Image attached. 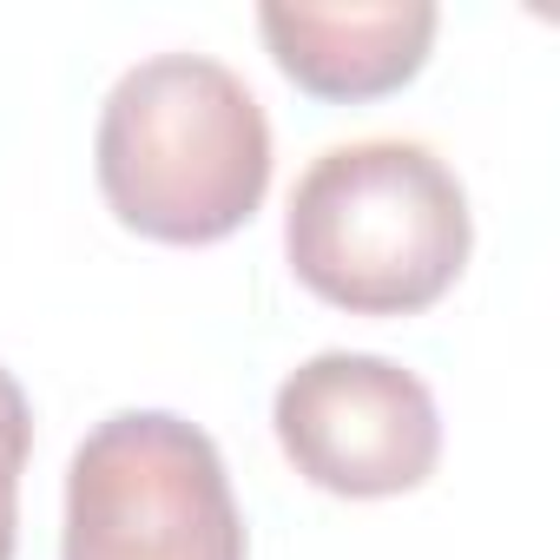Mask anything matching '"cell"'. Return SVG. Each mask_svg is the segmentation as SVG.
<instances>
[{
  "label": "cell",
  "instance_id": "obj_1",
  "mask_svg": "<svg viewBox=\"0 0 560 560\" xmlns=\"http://www.w3.org/2000/svg\"><path fill=\"white\" fill-rule=\"evenodd\" d=\"M93 165L113 218L152 244H218L270 191V119L211 54H152L100 106Z\"/></svg>",
  "mask_w": 560,
  "mask_h": 560
},
{
  "label": "cell",
  "instance_id": "obj_2",
  "mask_svg": "<svg viewBox=\"0 0 560 560\" xmlns=\"http://www.w3.org/2000/svg\"><path fill=\"white\" fill-rule=\"evenodd\" d=\"M475 218L422 139H350L311 159L284 211L298 284L350 317H416L455 291Z\"/></svg>",
  "mask_w": 560,
  "mask_h": 560
},
{
  "label": "cell",
  "instance_id": "obj_3",
  "mask_svg": "<svg viewBox=\"0 0 560 560\" xmlns=\"http://www.w3.org/2000/svg\"><path fill=\"white\" fill-rule=\"evenodd\" d=\"M60 560H244L218 442L172 409L106 416L67 468Z\"/></svg>",
  "mask_w": 560,
  "mask_h": 560
},
{
  "label": "cell",
  "instance_id": "obj_4",
  "mask_svg": "<svg viewBox=\"0 0 560 560\" xmlns=\"http://www.w3.org/2000/svg\"><path fill=\"white\" fill-rule=\"evenodd\" d=\"M277 448L291 468L343 501H389L435 475L442 409L429 383L370 350H324L277 383Z\"/></svg>",
  "mask_w": 560,
  "mask_h": 560
},
{
  "label": "cell",
  "instance_id": "obj_5",
  "mask_svg": "<svg viewBox=\"0 0 560 560\" xmlns=\"http://www.w3.org/2000/svg\"><path fill=\"white\" fill-rule=\"evenodd\" d=\"M442 14L429 0H350V8H317V0H264L257 34L298 93L357 106L402 93L435 47Z\"/></svg>",
  "mask_w": 560,
  "mask_h": 560
},
{
  "label": "cell",
  "instance_id": "obj_6",
  "mask_svg": "<svg viewBox=\"0 0 560 560\" xmlns=\"http://www.w3.org/2000/svg\"><path fill=\"white\" fill-rule=\"evenodd\" d=\"M34 455V409L14 370H0V560H14L21 540V468Z\"/></svg>",
  "mask_w": 560,
  "mask_h": 560
}]
</instances>
